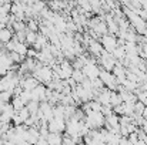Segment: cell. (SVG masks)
Returning <instances> with one entry per match:
<instances>
[{
	"mask_svg": "<svg viewBox=\"0 0 147 145\" xmlns=\"http://www.w3.org/2000/svg\"><path fill=\"white\" fill-rule=\"evenodd\" d=\"M20 98H22V101L27 105V104L32 101V91H23L22 96H20Z\"/></svg>",
	"mask_w": 147,
	"mask_h": 145,
	"instance_id": "2e32d148",
	"label": "cell"
},
{
	"mask_svg": "<svg viewBox=\"0 0 147 145\" xmlns=\"http://www.w3.org/2000/svg\"><path fill=\"white\" fill-rule=\"evenodd\" d=\"M13 36H14V33L11 30H9L7 27L6 29H1L0 30V43L1 44H7L9 41L13 40Z\"/></svg>",
	"mask_w": 147,
	"mask_h": 145,
	"instance_id": "5b68a950",
	"label": "cell"
},
{
	"mask_svg": "<svg viewBox=\"0 0 147 145\" xmlns=\"http://www.w3.org/2000/svg\"><path fill=\"white\" fill-rule=\"evenodd\" d=\"M100 43H101L103 48H104L107 53H110V54H113V51L119 47L117 37H116V36H111V34H106V36H103V37L100 39Z\"/></svg>",
	"mask_w": 147,
	"mask_h": 145,
	"instance_id": "6da1fadb",
	"label": "cell"
},
{
	"mask_svg": "<svg viewBox=\"0 0 147 145\" xmlns=\"http://www.w3.org/2000/svg\"><path fill=\"white\" fill-rule=\"evenodd\" d=\"M71 78L77 83V84H82L84 80H86V76L83 74V71L82 70H74L73 71V76H71Z\"/></svg>",
	"mask_w": 147,
	"mask_h": 145,
	"instance_id": "8fae6325",
	"label": "cell"
},
{
	"mask_svg": "<svg viewBox=\"0 0 147 145\" xmlns=\"http://www.w3.org/2000/svg\"><path fill=\"white\" fill-rule=\"evenodd\" d=\"M139 46H140V44H139ZM142 48H143L142 51H143V53L146 54V57H147V44H144V46H142Z\"/></svg>",
	"mask_w": 147,
	"mask_h": 145,
	"instance_id": "44dd1931",
	"label": "cell"
},
{
	"mask_svg": "<svg viewBox=\"0 0 147 145\" xmlns=\"http://www.w3.org/2000/svg\"><path fill=\"white\" fill-rule=\"evenodd\" d=\"M17 114H19V115H20V117H22V120H23V121H24V122H26V121H27V120H29V118H30V115H32V114H30V111H29V108H27V107H24V108H23V110H22V111H19V112H17Z\"/></svg>",
	"mask_w": 147,
	"mask_h": 145,
	"instance_id": "9a60e30c",
	"label": "cell"
},
{
	"mask_svg": "<svg viewBox=\"0 0 147 145\" xmlns=\"http://www.w3.org/2000/svg\"><path fill=\"white\" fill-rule=\"evenodd\" d=\"M26 107L29 108L30 114H36V112L40 110V102H39V101H30Z\"/></svg>",
	"mask_w": 147,
	"mask_h": 145,
	"instance_id": "5bb4252c",
	"label": "cell"
},
{
	"mask_svg": "<svg viewBox=\"0 0 147 145\" xmlns=\"http://www.w3.org/2000/svg\"><path fill=\"white\" fill-rule=\"evenodd\" d=\"M144 108H146V105H144L143 102H140V101H137V102L134 104V112H136V114H140V115H143V111H144Z\"/></svg>",
	"mask_w": 147,
	"mask_h": 145,
	"instance_id": "ac0fdd59",
	"label": "cell"
},
{
	"mask_svg": "<svg viewBox=\"0 0 147 145\" xmlns=\"http://www.w3.org/2000/svg\"><path fill=\"white\" fill-rule=\"evenodd\" d=\"M127 140H129V142H130V144H133V145H136L137 142H139V141H140V140H139V135H137V132H133V134H130Z\"/></svg>",
	"mask_w": 147,
	"mask_h": 145,
	"instance_id": "d6986e66",
	"label": "cell"
},
{
	"mask_svg": "<svg viewBox=\"0 0 147 145\" xmlns=\"http://www.w3.org/2000/svg\"><path fill=\"white\" fill-rule=\"evenodd\" d=\"M123 104V100H121V97L119 93H116V91H111V97H110V105L113 107V108H116V107H119V105H121Z\"/></svg>",
	"mask_w": 147,
	"mask_h": 145,
	"instance_id": "9c48e42d",
	"label": "cell"
},
{
	"mask_svg": "<svg viewBox=\"0 0 147 145\" xmlns=\"http://www.w3.org/2000/svg\"><path fill=\"white\" fill-rule=\"evenodd\" d=\"M19 43H26V31H17V33H14V36H13Z\"/></svg>",
	"mask_w": 147,
	"mask_h": 145,
	"instance_id": "e0dca14e",
	"label": "cell"
},
{
	"mask_svg": "<svg viewBox=\"0 0 147 145\" xmlns=\"http://www.w3.org/2000/svg\"><path fill=\"white\" fill-rule=\"evenodd\" d=\"M47 142H49V145H63V135L56 134V132H50L49 137H47Z\"/></svg>",
	"mask_w": 147,
	"mask_h": 145,
	"instance_id": "52a82bcc",
	"label": "cell"
},
{
	"mask_svg": "<svg viewBox=\"0 0 147 145\" xmlns=\"http://www.w3.org/2000/svg\"><path fill=\"white\" fill-rule=\"evenodd\" d=\"M87 50H89L90 55H93V57H100L101 53L104 51V48H103V46H101V43L97 41V40H92L90 44L87 46Z\"/></svg>",
	"mask_w": 147,
	"mask_h": 145,
	"instance_id": "3957f363",
	"label": "cell"
},
{
	"mask_svg": "<svg viewBox=\"0 0 147 145\" xmlns=\"http://www.w3.org/2000/svg\"><path fill=\"white\" fill-rule=\"evenodd\" d=\"M142 130L144 131V134H146V135H147V122H144V124H143V127H142Z\"/></svg>",
	"mask_w": 147,
	"mask_h": 145,
	"instance_id": "7402d4cb",
	"label": "cell"
},
{
	"mask_svg": "<svg viewBox=\"0 0 147 145\" xmlns=\"http://www.w3.org/2000/svg\"><path fill=\"white\" fill-rule=\"evenodd\" d=\"M37 36H39V33H33V31L26 30V44L33 47L37 41Z\"/></svg>",
	"mask_w": 147,
	"mask_h": 145,
	"instance_id": "ba28073f",
	"label": "cell"
},
{
	"mask_svg": "<svg viewBox=\"0 0 147 145\" xmlns=\"http://www.w3.org/2000/svg\"><path fill=\"white\" fill-rule=\"evenodd\" d=\"M110 97H111V91H110L109 88H103L97 94L96 100H97L101 105H110Z\"/></svg>",
	"mask_w": 147,
	"mask_h": 145,
	"instance_id": "277c9868",
	"label": "cell"
},
{
	"mask_svg": "<svg viewBox=\"0 0 147 145\" xmlns=\"http://www.w3.org/2000/svg\"><path fill=\"white\" fill-rule=\"evenodd\" d=\"M27 51H29V46L26 43H19L17 47H16V53L23 55V57H27Z\"/></svg>",
	"mask_w": 147,
	"mask_h": 145,
	"instance_id": "4fadbf2b",
	"label": "cell"
},
{
	"mask_svg": "<svg viewBox=\"0 0 147 145\" xmlns=\"http://www.w3.org/2000/svg\"><path fill=\"white\" fill-rule=\"evenodd\" d=\"M0 145H4V142H3V141H1V140H0Z\"/></svg>",
	"mask_w": 147,
	"mask_h": 145,
	"instance_id": "603a6c76",
	"label": "cell"
},
{
	"mask_svg": "<svg viewBox=\"0 0 147 145\" xmlns=\"http://www.w3.org/2000/svg\"><path fill=\"white\" fill-rule=\"evenodd\" d=\"M11 105H13V108H14V111H16V112L22 111V110L26 107V104L22 101V98H20V97H13V100H11Z\"/></svg>",
	"mask_w": 147,
	"mask_h": 145,
	"instance_id": "30bf717a",
	"label": "cell"
},
{
	"mask_svg": "<svg viewBox=\"0 0 147 145\" xmlns=\"http://www.w3.org/2000/svg\"><path fill=\"white\" fill-rule=\"evenodd\" d=\"M39 84H40V83H39L36 78H33V77H29V78L23 77L22 81H20V87H22L24 91H33Z\"/></svg>",
	"mask_w": 147,
	"mask_h": 145,
	"instance_id": "7a4b0ae2",
	"label": "cell"
},
{
	"mask_svg": "<svg viewBox=\"0 0 147 145\" xmlns=\"http://www.w3.org/2000/svg\"><path fill=\"white\" fill-rule=\"evenodd\" d=\"M79 145H86V144H84V142H82V144H79Z\"/></svg>",
	"mask_w": 147,
	"mask_h": 145,
	"instance_id": "cb8c5ba5",
	"label": "cell"
},
{
	"mask_svg": "<svg viewBox=\"0 0 147 145\" xmlns=\"http://www.w3.org/2000/svg\"><path fill=\"white\" fill-rule=\"evenodd\" d=\"M60 67H61V70H63V73L66 74V77H67V80L73 76V71H74V68H73V64L69 61V60H64L63 63H60Z\"/></svg>",
	"mask_w": 147,
	"mask_h": 145,
	"instance_id": "8992f818",
	"label": "cell"
},
{
	"mask_svg": "<svg viewBox=\"0 0 147 145\" xmlns=\"http://www.w3.org/2000/svg\"><path fill=\"white\" fill-rule=\"evenodd\" d=\"M27 58L36 60V58H37V51H36L34 48H29V51H27Z\"/></svg>",
	"mask_w": 147,
	"mask_h": 145,
	"instance_id": "ffe728a7",
	"label": "cell"
},
{
	"mask_svg": "<svg viewBox=\"0 0 147 145\" xmlns=\"http://www.w3.org/2000/svg\"><path fill=\"white\" fill-rule=\"evenodd\" d=\"M39 29H40V24L34 20V19H30L27 20V30L29 31H33V33H39Z\"/></svg>",
	"mask_w": 147,
	"mask_h": 145,
	"instance_id": "7c38bea8",
	"label": "cell"
}]
</instances>
